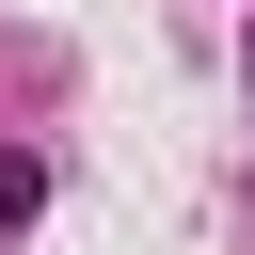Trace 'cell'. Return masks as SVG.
I'll return each mask as SVG.
<instances>
[{"label":"cell","mask_w":255,"mask_h":255,"mask_svg":"<svg viewBox=\"0 0 255 255\" xmlns=\"http://www.w3.org/2000/svg\"><path fill=\"white\" fill-rule=\"evenodd\" d=\"M32 207H48V175H32V159H0V239H16Z\"/></svg>","instance_id":"6da1fadb"}]
</instances>
